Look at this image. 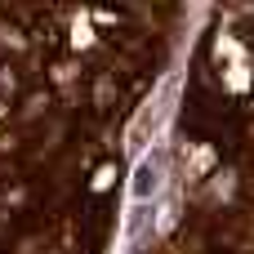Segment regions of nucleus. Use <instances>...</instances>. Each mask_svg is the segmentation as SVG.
I'll use <instances>...</instances> for the list:
<instances>
[{
    "label": "nucleus",
    "instance_id": "1",
    "mask_svg": "<svg viewBox=\"0 0 254 254\" xmlns=\"http://www.w3.org/2000/svg\"><path fill=\"white\" fill-rule=\"evenodd\" d=\"M161 179H165V152H147L138 165H134V183H129V205H147L156 192H161Z\"/></svg>",
    "mask_w": 254,
    "mask_h": 254
},
{
    "label": "nucleus",
    "instance_id": "2",
    "mask_svg": "<svg viewBox=\"0 0 254 254\" xmlns=\"http://www.w3.org/2000/svg\"><path fill=\"white\" fill-rule=\"evenodd\" d=\"M147 232V205H129V219H125V250H134Z\"/></svg>",
    "mask_w": 254,
    "mask_h": 254
}]
</instances>
